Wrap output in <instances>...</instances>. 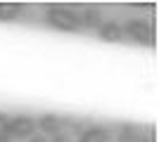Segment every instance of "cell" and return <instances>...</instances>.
Wrapping results in <instances>:
<instances>
[{
    "mask_svg": "<svg viewBox=\"0 0 159 142\" xmlns=\"http://www.w3.org/2000/svg\"><path fill=\"white\" fill-rule=\"evenodd\" d=\"M45 19L48 24L57 31H66V33H71V31H79L81 28V17L76 10L66 5H50L45 10Z\"/></svg>",
    "mask_w": 159,
    "mask_h": 142,
    "instance_id": "obj_1",
    "label": "cell"
},
{
    "mask_svg": "<svg viewBox=\"0 0 159 142\" xmlns=\"http://www.w3.org/2000/svg\"><path fill=\"white\" fill-rule=\"evenodd\" d=\"M121 33H124V38H131V41L140 43V45H147V47H154V43H157L152 24L145 19H128L121 26Z\"/></svg>",
    "mask_w": 159,
    "mask_h": 142,
    "instance_id": "obj_2",
    "label": "cell"
},
{
    "mask_svg": "<svg viewBox=\"0 0 159 142\" xmlns=\"http://www.w3.org/2000/svg\"><path fill=\"white\" fill-rule=\"evenodd\" d=\"M7 135L10 140H29L31 135H36V121L31 116H14L7 121Z\"/></svg>",
    "mask_w": 159,
    "mask_h": 142,
    "instance_id": "obj_3",
    "label": "cell"
},
{
    "mask_svg": "<svg viewBox=\"0 0 159 142\" xmlns=\"http://www.w3.org/2000/svg\"><path fill=\"white\" fill-rule=\"evenodd\" d=\"M100 31V38L105 43H119L124 41V33H121V26L116 21H102V26L98 28Z\"/></svg>",
    "mask_w": 159,
    "mask_h": 142,
    "instance_id": "obj_4",
    "label": "cell"
},
{
    "mask_svg": "<svg viewBox=\"0 0 159 142\" xmlns=\"http://www.w3.org/2000/svg\"><path fill=\"white\" fill-rule=\"evenodd\" d=\"M36 128H40L45 135H57V133H62V121L55 114H43L36 121Z\"/></svg>",
    "mask_w": 159,
    "mask_h": 142,
    "instance_id": "obj_5",
    "label": "cell"
},
{
    "mask_svg": "<svg viewBox=\"0 0 159 142\" xmlns=\"http://www.w3.org/2000/svg\"><path fill=\"white\" fill-rule=\"evenodd\" d=\"M109 137H112L109 128H105V126H93V128H88V130L81 133L79 142H109Z\"/></svg>",
    "mask_w": 159,
    "mask_h": 142,
    "instance_id": "obj_6",
    "label": "cell"
},
{
    "mask_svg": "<svg viewBox=\"0 0 159 142\" xmlns=\"http://www.w3.org/2000/svg\"><path fill=\"white\" fill-rule=\"evenodd\" d=\"M79 17H81V26H86V28H100L102 26V12L98 7H86Z\"/></svg>",
    "mask_w": 159,
    "mask_h": 142,
    "instance_id": "obj_7",
    "label": "cell"
},
{
    "mask_svg": "<svg viewBox=\"0 0 159 142\" xmlns=\"http://www.w3.org/2000/svg\"><path fill=\"white\" fill-rule=\"evenodd\" d=\"M24 7L17 2H0V21H14Z\"/></svg>",
    "mask_w": 159,
    "mask_h": 142,
    "instance_id": "obj_8",
    "label": "cell"
},
{
    "mask_svg": "<svg viewBox=\"0 0 159 142\" xmlns=\"http://www.w3.org/2000/svg\"><path fill=\"white\" fill-rule=\"evenodd\" d=\"M140 135H138V128H133V126H124L119 133V142H138Z\"/></svg>",
    "mask_w": 159,
    "mask_h": 142,
    "instance_id": "obj_9",
    "label": "cell"
},
{
    "mask_svg": "<svg viewBox=\"0 0 159 142\" xmlns=\"http://www.w3.org/2000/svg\"><path fill=\"white\" fill-rule=\"evenodd\" d=\"M7 121H10L7 114L0 111V142H12V140H10V135H7Z\"/></svg>",
    "mask_w": 159,
    "mask_h": 142,
    "instance_id": "obj_10",
    "label": "cell"
},
{
    "mask_svg": "<svg viewBox=\"0 0 159 142\" xmlns=\"http://www.w3.org/2000/svg\"><path fill=\"white\" fill-rule=\"evenodd\" d=\"M29 142H48V140H45V135H31Z\"/></svg>",
    "mask_w": 159,
    "mask_h": 142,
    "instance_id": "obj_11",
    "label": "cell"
},
{
    "mask_svg": "<svg viewBox=\"0 0 159 142\" xmlns=\"http://www.w3.org/2000/svg\"><path fill=\"white\" fill-rule=\"evenodd\" d=\"M52 137H55V142H66V137L62 135V133H57V135H52Z\"/></svg>",
    "mask_w": 159,
    "mask_h": 142,
    "instance_id": "obj_12",
    "label": "cell"
}]
</instances>
